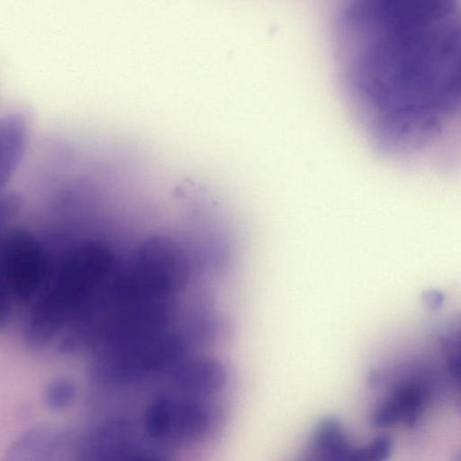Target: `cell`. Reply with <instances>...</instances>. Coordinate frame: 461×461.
I'll use <instances>...</instances> for the list:
<instances>
[{
  "mask_svg": "<svg viewBox=\"0 0 461 461\" xmlns=\"http://www.w3.org/2000/svg\"><path fill=\"white\" fill-rule=\"evenodd\" d=\"M339 84L376 154L420 162L461 140L458 0H340Z\"/></svg>",
  "mask_w": 461,
  "mask_h": 461,
  "instance_id": "1",
  "label": "cell"
},
{
  "mask_svg": "<svg viewBox=\"0 0 461 461\" xmlns=\"http://www.w3.org/2000/svg\"><path fill=\"white\" fill-rule=\"evenodd\" d=\"M128 251V235L118 221L92 220L35 303L26 330L29 344L41 348L60 330L83 324L122 268Z\"/></svg>",
  "mask_w": 461,
  "mask_h": 461,
  "instance_id": "2",
  "label": "cell"
},
{
  "mask_svg": "<svg viewBox=\"0 0 461 461\" xmlns=\"http://www.w3.org/2000/svg\"><path fill=\"white\" fill-rule=\"evenodd\" d=\"M46 270V255L34 233L13 224L0 232V273L9 293L19 300L30 299Z\"/></svg>",
  "mask_w": 461,
  "mask_h": 461,
  "instance_id": "3",
  "label": "cell"
},
{
  "mask_svg": "<svg viewBox=\"0 0 461 461\" xmlns=\"http://www.w3.org/2000/svg\"><path fill=\"white\" fill-rule=\"evenodd\" d=\"M29 124L18 112L0 117V194L20 166L28 145Z\"/></svg>",
  "mask_w": 461,
  "mask_h": 461,
  "instance_id": "4",
  "label": "cell"
},
{
  "mask_svg": "<svg viewBox=\"0 0 461 461\" xmlns=\"http://www.w3.org/2000/svg\"><path fill=\"white\" fill-rule=\"evenodd\" d=\"M312 445L325 459L352 460L356 449L349 445L347 434L339 420L326 418L317 426Z\"/></svg>",
  "mask_w": 461,
  "mask_h": 461,
  "instance_id": "5",
  "label": "cell"
},
{
  "mask_svg": "<svg viewBox=\"0 0 461 461\" xmlns=\"http://www.w3.org/2000/svg\"><path fill=\"white\" fill-rule=\"evenodd\" d=\"M77 397L76 385L70 382L61 381L53 384L47 393V402L52 408H63L70 404Z\"/></svg>",
  "mask_w": 461,
  "mask_h": 461,
  "instance_id": "6",
  "label": "cell"
},
{
  "mask_svg": "<svg viewBox=\"0 0 461 461\" xmlns=\"http://www.w3.org/2000/svg\"><path fill=\"white\" fill-rule=\"evenodd\" d=\"M393 447V440L387 436H380L369 446L356 449L354 460H383Z\"/></svg>",
  "mask_w": 461,
  "mask_h": 461,
  "instance_id": "7",
  "label": "cell"
},
{
  "mask_svg": "<svg viewBox=\"0 0 461 461\" xmlns=\"http://www.w3.org/2000/svg\"><path fill=\"white\" fill-rule=\"evenodd\" d=\"M424 301L430 308H438L444 300V295L438 291H429L423 295Z\"/></svg>",
  "mask_w": 461,
  "mask_h": 461,
  "instance_id": "8",
  "label": "cell"
}]
</instances>
